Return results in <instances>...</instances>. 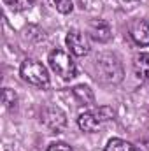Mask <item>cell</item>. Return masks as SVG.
Listing matches in <instances>:
<instances>
[{
    "label": "cell",
    "instance_id": "cell-6",
    "mask_svg": "<svg viewBox=\"0 0 149 151\" xmlns=\"http://www.w3.org/2000/svg\"><path fill=\"white\" fill-rule=\"evenodd\" d=\"M65 44L69 47V51L74 56H86L90 53V37L88 34L81 32V30H69L67 37H65Z\"/></svg>",
    "mask_w": 149,
    "mask_h": 151
},
{
    "label": "cell",
    "instance_id": "cell-12",
    "mask_svg": "<svg viewBox=\"0 0 149 151\" xmlns=\"http://www.w3.org/2000/svg\"><path fill=\"white\" fill-rule=\"evenodd\" d=\"M58 12H62V14H69V12H72V9H74V4H72V0H47Z\"/></svg>",
    "mask_w": 149,
    "mask_h": 151
},
{
    "label": "cell",
    "instance_id": "cell-1",
    "mask_svg": "<svg viewBox=\"0 0 149 151\" xmlns=\"http://www.w3.org/2000/svg\"><path fill=\"white\" fill-rule=\"evenodd\" d=\"M95 79L104 84H119L125 77L123 63L114 53H100L93 60Z\"/></svg>",
    "mask_w": 149,
    "mask_h": 151
},
{
    "label": "cell",
    "instance_id": "cell-10",
    "mask_svg": "<svg viewBox=\"0 0 149 151\" xmlns=\"http://www.w3.org/2000/svg\"><path fill=\"white\" fill-rule=\"evenodd\" d=\"M72 95H74V99L81 106H86V107H93L95 106V93L86 84H77V86H74L72 88Z\"/></svg>",
    "mask_w": 149,
    "mask_h": 151
},
{
    "label": "cell",
    "instance_id": "cell-2",
    "mask_svg": "<svg viewBox=\"0 0 149 151\" xmlns=\"http://www.w3.org/2000/svg\"><path fill=\"white\" fill-rule=\"evenodd\" d=\"M114 119V111L109 106H100L97 109L86 111L77 118V125L86 134H97L100 132L109 121Z\"/></svg>",
    "mask_w": 149,
    "mask_h": 151
},
{
    "label": "cell",
    "instance_id": "cell-16",
    "mask_svg": "<svg viewBox=\"0 0 149 151\" xmlns=\"http://www.w3.org/2000/svg\"><path fill=\"white\" fill-rule=\"evenodd\" d=\"M81 2H82V7H86V9H90V11L100 7V0H81Z\"/></svg>",
    "mask_w": 149,
    "mask_h": 151
},
{
    "label": "cell",
    "instance_id": "cell-9",
    "mask_svg": "<svg viewBox=\"0 0 149 151\" xmlns=\"http://www.w3.org/2000/svg\"><path fill=\"white\" fill-rule=\"evenodd\" d=\"M133 74L139 81L149 83V53H139L133 58Z\"/></svg>",
    "mask_w": 149,
    "mask_h": 151
},
{
    "label": "cell",
    "instance_id": "cell-14",
    "mask_svg": "<svg viewBox=\"0 0 149 151\" xmlns=\"http://www.w3.org/2000/svg\"><path fill=\"white\" fill-rule=\"evenodd\" d=\"M4 2L14 11H27L35 4V0H4Z\"/></svg>",
    "mask_w": 149,
    "mask_h": 151
},
{
    "label": "cell",
    "instance_id": "cell-13",
    "mask_svg": "<svg viewBox=\"0 0 149 151\" xmlns=\"http://www.w3.org/2000/svg\"><path fill=\"white\" fill-rule=\"evenodd\" d=\"M16 100H18L16 93H14L11 88H4V93H2V104H4V107H5V109L16 107Z\"/></svg>",
    "mask_w": 149,
    "mask_h": 151
},
{
    "label": "cell",
    "instance_id": "cell-8",
    "mask_svg": "<svg viewBox=\"0 0 149 151\" xmlns=\"http://www.w3.org/2000/svg\"><path fill=\"white\" fill-rule=\"evenodd\" d=\"M88 34L97 42H109L112 37V30L105 19H91L88 27Z\"/></svg>",
    "mask_w": 149,
    "mask_h": 151
},
{
    "label": "cell",
    "instance_id": "cell-5",
    "mask_svg": "<svg viewBox=\"0 0 149 151\" xmlns=\"http://www.w3.org/2000/svg\"><path fill=\"white\" fill-rule=\"evenodd\" d=\"M40 121L53 134H60L67 127V114L63 113L58 106H51L49 104V106L42 107V111H40Z\"/></svg>",
    "mask_w": 149,
    "mask_h": 151
},
{
    "label": "cell",
    "instance_id": "cell-3",
    "mask_svg": "<svg viewBox=\"0 0 149 151\" xmlns=\"http://www.w3.org/2000/svg\"><path fill=\"white\" fill-rule=\"evenodd\" d=\"M19 74H21V77H23L28 84H32V86L46 88V86L49 84V72H47V69H46L40 62L34 60V58H27V60L21 63Z\"/></svg>",
    "mask_w": 149,
    "mask_h": 151
},
{
    "label": "cell",
    "instance_id": "cell-4",
    "mask_svg": "<svg viewBox=\"0 0 149 151\" xmlns=\"http://www.w3.org/2000/svg\"><path fill=\"white\" fill-rule=\"evenodd\" d=\"M49 67L53 69V72L60 76L62 79H74L77 74V67H75L72 56L63 51V49H53L49 53Z\"/></svg>",
    "mask_w": 149,
    "mask_h": 151
},
{
    "label": "cell",
    "instance_id": "cell-7",
    "mask_svg": "<svg viewBox=\"0 0 149 151\" xmlns=\"http://www.w3.org/2000/svg\"><path fill=\"white\" fill-rule=\"evenodd\" d=\"M128 34L137 46H140V47L149 46V23L146 19H142V18L133 19L128 25Z\"/></svg>",
    "mask_w": 149,
    "mask_h": 151
},
{
    "label": "cell",
    "instance_id": "cell-15",
    "mask_svg": "<svg viewBox=\"0 0 149 151\" xmlns=\"http://www.w3.org/2000/svg\"><path fill=\"white\" fill-rule=\"evenodd\" d=\"M46 151H74V150L69 144H65V142H53V144L47 146Z\"/></svg>",
    "mask_w": 149,
    "mask_h": 151
},
{
    "label": "cell",
    "instance_id": "cell-11",
    "mask_svg": "<svg viewBox=\"0 0 149 151\" xmlns=\"http://www.w3.org/2000/svg\"><path fill=\"white\" fill-rule=\"evenodd\" d=\"M104 151H139L132 142L125 141V139H119V137H114L107 142L105 150Z\"/></svg>",
    "mask_w": 149,
    "mask_h": 151
}]
</instances>
